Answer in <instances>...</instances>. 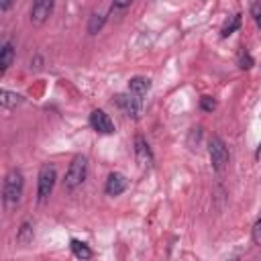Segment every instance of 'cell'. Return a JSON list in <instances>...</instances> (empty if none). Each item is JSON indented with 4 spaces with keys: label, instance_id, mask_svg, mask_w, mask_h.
<instances>
[{
    "label": "cell",
    "instance_id": "5bb4252c",
    "mask_svg": "<svg viewBox=\"0 0 261 261\" xmlns=\"http://www.w3.org/2000/svg\"><path fill=\"white\" fill-rule=\"evenodd\" d=\"M106 20H108V16L104 12H92L90 18H88V27H86L88 35H92V37L98 35L102 31V27L106 24Z\"/></svg>",
    "mask_w": 261,
    "mask_h": 261
},
{
    "label": "cell",
    "instance_id": "3957f363",
    "mask_svg": "<svg viewBox=\"0 0 261 261\" xmlns=\"http://www.w3.org/2000/svg\"><path fill=\"white\" fill-rule=\"evenodd\" d=\"M55 181H57V169L53 163H43L41 169H39V175H37V200L39 202H45L53 188H55Z\"/></svg>",
    "mask_w": 261,
    "mask_h": 261
},
{
    "label": "cell",
    "instance_id": "ffe728a7",
    "mask_svg": "<svg viewBox=\"0 0 261 261\" xmlns=\"http://www.w3.org/2000/svg\"><path fill=\"white\" fill-rule=\"evenodd\" d=\"M130 0H126V2H112L110 4V14H118V12H124V10H128L130 8Z\"/></svg>",
    "mask_w": 261,
    "mask_h": 261
},
{
    "label": "cell",
    "instance_id": "5b68a950",
    "mask_svg": "<svg viewBox=\"0 0 261 261\" xmlns=\"http://www.w3.org/2000/svg\"><path fill=\"white\" fill-rule=\"evenodd\" d=\"M114 102H116V106L126 114V116H130V118H139L141 116V112H143V100H139L137 96H133V94H116L114 96Z\"/></svg>",
    "mask_w": 261,
    "mask_h": 261
},
{
    "label": "cell",
    "instance_id": "e0dca14e",
    "mask_svg": "<svg viewBox=\"0 0 261 261\" xmlns=\"http://www.w3.org/2000/svg\"><path fill=\"white\" fill-rule=\"evenodd\" d=\"M253 57H251V53L247 51V47H239V51H237V65L241 67V69H251L253 67Z\"/></svg>",
    "mask_w": 261,
    "mask_h": 261
},
{
    "label": "cell",
    "instance_id": "30bf717a",
    "mask_svg": "<svg viewBox=\"0 0 261 261\" xmlns=\"http://www.w3.org/2000/svg\"><path fill=\"white\" fill-rule=\"evenodd\" d=\"M149 90H151V80L149 77H143V75L130 77V82H128V94H133L139 100H143Z\"/></svg>",
    "mask_w": 261,
    "mask_h": 261
},
{
    "label": "cell",
    "instance_id": "4fadbf2b",
    "mask_svg": "<svg viewBox=\"0 0 261 261\" xmlns=\"http://www.w3.org/2000/svg\"><path fill=\"white\" fill-rule=\"evenodd\" d=\"M69 249H71L73 257H77V259H82V261H88V259H92V255H94V251L90 249V245L84 243V241H80V239H71V241H69Z\"/></svg>",
    "mask_w": 261,
    "mask_h": 261
},
{
    "label": "cell",
    "instance_id": "2e32d148",
    "mask_svg": "<svg viewBox=\"0 0 261 261\" xmlns=\"http://www.w3.org/2000/svg\"><path fill=\"white\" fill-rule=\"evenodd\" d=\"M241 20H243V14H241V12H234L232 16H228V18L224 20L222 29H220V37H222V39L230 37V35L241 27Z\"/></svg>",
    "mask_w": 261,
    "mask_h": 261
},
{
    "label": "cell",
    "instance_id": "9c48e42d",
    "mask_svg": "<svg viewBox=\"0 0 261 261\" xmlns=\"http://www.w3.org/2000/svg\"><path fill=\"white\" fill-rule=\"evenodd\" d=\"M126 188H128V179H126L124 173H120V171L108 173L106 184H104V192H106L108 196H120Z\"/></svg>",
    "mask_w": 261,
    "mask_h": 261
},
{
    "label": "cell",
    "instance_id": "7a4b0ae2",
    "mask_svg": "<svg viewBox=\"0 0 261 261\" xmlns=\"http://www.w3.org/2000/svg\"><path fill=\"white\" fill-rule=\"evenodd\" d=\"M86 175H88V157L86 155H75L65 171V177H63V188L67 192H73L77 190L84 181H86Z\"/></svg>",
    "mask_w": 261,
    "mask_h": 261
},
{
    "label": "cell",
    "instance_id": "9a60e30c",
    "mask_svg": "<svg viewBox=\"0 0 261 261\" xmlns=\"http://www.w3.org/2000/svg\"><path fill=\"white\" fill-rule=\"evenodd\" d=\"M33 239H35V226H33L31 220H24V222L18 226V230H16V243H20V245H31Z\"/></svg>",
    "mask_w": 261,
    "mask_h": 261
},
{
    "label": "cell",
    "instance_id": "52a82bcc",
    "mask_svg": "<svg viewBox=\"0 0 261 261\" xmlns=\"http://www.w3.org/2000/svg\"><path fill=\"white\" fill-rule=\"evenodd\" d=\"M133 151H135V159L141 167H151L153 165V151L147 143V139L143 135H137L135 141H133Z\"/></svg>",
    "mask_w": 261,
    "mask_h": 261
},
{
    "label": "cell",
    "instance_id": "6da1fadb",
    "mask_svg": "<svg viewBox=\"0 0 261 261\" xmlns=\"http://www.w3.org/2000/svg\"><path fill=\"white\" fill-rule=\"evenodd\" d=\"M24 192V175L18 167H12L6 171L4 181H2V204L6 210H12L20 204Z\"/></svg>",
    "mask_w": 261,
    "mask_h": 261
},
{
    "label": "cell",
    "instance_id": "ba28073f",
    "mask_svg": "<svg viewBox=\"0 0 261 261\" xmlns=\"http://www.w3.org/2000/svg\"><path fill=\"white\" fill-rule=\"evenodd\" d=\"M53 8H55L53 0H37V2H33V6H31V22L35 27L45 24L49 20V16L53 14Z\"/></svg>",
    "mask_w": 261,
    "mask_h": 261
},
{
    "label": "cell",
    "instance_id": "277c9868",
    "mask_svg": "<svg viewBox=\"0 0 261 261\" xmlns=\"http://www.w3.org/2000/svg\"><path fill=\"white\" fill-rule=\"evenodd\" d=\"M208 155H210V163H212V169H214V171L220 173V171L226 169L230 155H228L226 143H224L218 135L210 137V141H208Z\"/></svg>",
    "mask_w": 261,
    "mask_h": 261
},
{
    "label": "cell",
    "instance_id": "7c38bea8",
    "mask_svg": "<svg viewBox=\"0 0 261 261\" xmlns=\"http://www.w3.org/2000/svg\"><path fill=\"white\" fill-rule=\"evenodd\" d=\"M18 104H22V96H20V94L10 92V90H6V88L0 90V106H2V110L10 112V110H14Z\"/></svg>",
    "mask_w": 261,
    "mask_h": 261
},
{
    "label": "cell",
    "instance_id": "d6986e66",
    "mask_svg": "<svg viewBox=\"0 0 261 261\" xmlns=\"http://www.w3.org/2000/svg\"><path fill=\"white\" fill-rule=\"evenodd\" d=\"M251 239H253L255 245L261 247V216L255 220V224H253V228H251Z\"/></svg>",
    "mask_w": 261,
    "mask_h": 261
},
{
    "label": "cell",
    "instance_id": "8fae6325",
    "mask_svg": "<svg viewBox=\"0 0 261 261\" xmlns=\"http://www.w3.org/2000/svg\"><path fill=\"white\" fill-rule=\"evenodd\" d=\"M16 57V47L12 41H4L0 47V73H6Z\"/></svg>",
    "mask_w": 261,
    "mask_h": 261
},
{
    "label": "cell",
    "instance_id": "8992f818",
    "mask_svg": "<svg viewBox=\"0 0 261 261\" xmlns=\"http://www.w3.org/2000/svg\"><path fill=\"white\" fill-rule=\"evenodd\" d=\"M90 126H92L98 135H112V133L116 130L112 118H110L104 110H100V108H94V110L90 112Z\"/></svg>",
    "mask_w": 261,
    "mask_h": 261
},
{
    "label": "cell",
    "instance_id": "ac0fdd59",
    "mask_svg": "<svg viewBox=\"0 0 261 261\" xmlns=\"http://www.w3.org/2000/svg\"><path fill=\"white\" fill-rule=\"evenodd\" d=\"M216 106H218V102L212 96H202L200 98V108L204 112H212V110H216Z\"/></svg>",
    "mask_w": 261,
    "mask_h": 261
},
{
    "label": "cell",
    "instance_id": "44dd1931",
    "mask_svg": "<svg viewBox=\"0 0 261 261\" xmlns=\"http://www.w3.org/2000/svg\"><path fill=\"white\" fill-rule=\"evenodd\" d=\"M251 16L257 22V27H261V2H253L251 4Z\"/></svg>",
    "mask_w": 261,
    "mask_h": 261
},
{
    "label": "cell",
    "instance_id": "7402d4cb",
    "mask_svg": "<svg viewBox=\"0 0 261 261\" xmlns=\"http://www.w3.org/2000/svg\"><path fill=\"white\" fill-rule=\"evenodd\" d=\"M14 6V2H4V4H0V12H6V10H10Z\"/></svg>",
    "mask_w": 261,
    "mask_h": 261
}]
</instances>
